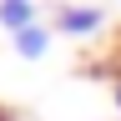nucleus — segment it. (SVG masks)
Instances as JSON below:
<instances>
[{"instance_id": "f257e3e1", "label": "nucleus", "mask_w": 121, "mask_h": 121, "mask_svg": "<svg viewBox=\"0 0 121 121\" xmlns=\"http://www.w3.org/2000/svg\"><path fill=\"white\" fill-rule=\"evenodd\" d=\"M101 20H106V15H101L96 5H66L60 20H56V30H60V35H96Z\"/></svg>"}, {"instance_id": "7ed1b4c3", "label": "nucleus", "mask_w": 121, "mask_h": 121, "mask_svg": "<svg viewBox=\"0 0 121 121\" xmlns=\"http://www.w3.org/2000/svg\"><path fill=\"white\" fill-rule=\"evenodd\" d=\"M0 25L10 30H25V25H35V0H0Z\"/></svg>"}, {"instance_id": "f03ea898", "label": "nucleus", "mask_w": 121, "mask_h": 121, "mask_svg": "<svg viewBox=\"0 0 121 121\" xmlns=\"http://www.w3.org/2000/svg\"><path fill=\"white\" fill-rule=\"evenodd\" d=\"M15 51H20L25 60H40L45 51H51V30H45L40 20H35V25H25V30H15Z\"/></svg>"}, {"instance_id": "20e7f679", "label": "nucleus", "mask_w": 121, "mask_h": 121, "mask_svg": "<svg viewBox=\"0 0 121 121\" xmlns=\"http://www.w3.org/2000/svg\"><path fill=\"white\" fill-rule=\"evenodd\" d=\"M0 121H15V116H10V111H0Z\"/></svg>"}]
</instances>
